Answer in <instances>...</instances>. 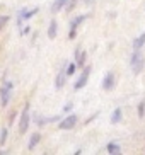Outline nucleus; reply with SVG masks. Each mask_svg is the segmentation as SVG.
Masks as SVG:
<instances>
[{"label": "nucleus", "instance_id": "nucleus-1", "mask_svg": "<svg viewBox=\"0 0 145 155\" xmlns=\"http://www.w3.org/2000/svg\"><path fill=\"white\" fill-rule=\"evenodd\" d=\"M130 67H132V70H133L135 75H138V73L143 72L145 56H143V53H142L140 50H135V53L132 55V58H130Z\"/></svg>", "mask_w": 145, "mask_h": 155}, {"label": "nucleus", "instance_id": "nucleus-2", "mask_svg": "<svg viewBox=\"0 0 145 155\" xmlns=\"http://www.w3.org/2000/svg\"><path fill=\"white\" fill-rule=\"evenodd\" d=\"M29 104L24 106V109L21 111V118H19V126H17V131L19 135H24V133L29 130V123H31V113H29Z\"/></svg>", "mask_w": 145, "mask_h": 155}, {"label": "nucleus", "instance_id": "nucleus-3", "mask_svg": "<svg viewBox=\"0 0 145 155\" xmlns=\"http://www.w3.org/2000/svg\"><path fill=\"white\" fill-rule=\"evenodd\" d=\"M12 91H14V84L12 82H5L0 89V106L5 107V106L9 104L10 97H12Z\"/></svg>", "mask_w": 145, "mask_h": 155}, {"label": "nucleus", "instance_id": "nucleus-4", "mask_svg": "<svg viewBox=\"0 0 145 155\" xmlns=\"http://www.w3.org/2000/svg\"><path fill=\"white\" fill-rule=\"evenodd\" d=\"M91 65L89 67H84L82 68V73L80 77L75 80V84H73V91H80V89H84V87L87 85V80H89V75H91Z\"/></svg>", "mask_w": 145, "mask_h": 155}, {"label": "nucleus", "instance_id": "nucleus-5", "mask_svg": "<svg viewBox=\"0 0 145 155\" xmlns=\"http://www.w3.org/2000/svg\"><path fill=\"white\" fill-rule=\"evenodd\" d=\"M89 17L87 14H82V15H79V17H75L70 22V31H68V39H75V36H77V29H79V26H80L86 19Z\"/></svg>", "mask_w": 145, "mask_h": 155}, {"label": "nucleus", "instance_id": "nucleus-6", "mask_svg": "<svg viewBox=\"0 0 145 155\" xmlns=\"http://www.w3.org/2000/svg\"><path fill=\"white\" fill-rule=\"evenodd\" d=\"M77 116L75 114H68L67 118H63L62 121H60V124H58V128L60 130H63V131H68V130H73L75 128V124H77Z\"/></svg>", "mask_w": 145, "mask_h": 155}, {"label": "nucleus", "instance_id": "nucleus-7", "mask_svg": "<svg viewBox=\"0 0 145 155\" xmlns=\"http://www.w3.org/2000/svg\"><path fill=\"white\" fill-rule=\"evenodd\" d=\"M114 85H116V77H114L113 72H108V73H106V77L103 78L101 87H103V91H104V92H111L114 89Z\"/></svg>", "mask_w": 145, "mask_h": 155}, {"label": "nucleus", "instance_id": "nucleus-8", "mask_svg": "<svg viewBox=\"0 0 145 155\" xmlns=\"http://www.w3.org/2000/svg\"><path fill=\"white\" fill-rule=\"evenodd\" d=\"M67 77H68V75H67V72H65V70L58 72V75L55 77V89H56V91H60V89L67 84Z\"/></svg>", "mask_w": 145, "mask_h": 155}, {"label": "nucleus", "instance_id": "nucleus-9", "mask_svg": "<svg viewBox=\"0 0 145 155\" xmlns=\"http://www.w3.org/2000/svg\"><path fill=\"white\" fill-rule=\"evenodd\" d=\"M56 34H58V22H56V19H51L50 26H48V38H50V39H55Z\"/></svg>", "mask_w": 145, "mask_h": 155}, {"label": "nucleus", "instance_id": "nucleus-10", "mask_svg": "<svg viewBox=\"0 0 145 155\" xmlns=\"http://www.w3.org/2000/svg\"><path fill=\"white\" fill-rule=\"evenodd\" d=\"M39 140H41V135H39V133H32L31 138H29V143H27V150H29V152L34 150V148L38 147V143H39Z\"/></svg>", "mask_w": 145, "mask_h": 155}, {"label": "nucleus", "instance_id": "nucleus-11", "mask_svg": "<svg viewBox=\"0 0 145 155\" xmlns=\"http://www.w3.org/2000/svg\"><path fill=\"white\" fill-rule=\"evenodd\" d=\"M106 150H108V153H111V155H118V153H121V147H120L116 141H109L108 147H106Z\"/></svg>", "mask_w": 145, "mask_h": 155}, {"label": "nucleus", "instance_id": "nucleus-12", "mask_svg": "<svg viewBox=\"0 0 145 155\" xmlns=\"http://www.w3.org/2000/svg\"><path fill=\"white\" fill-rule=\"evenodd\" d=\"M121 119H123V111L121 107H116L113 111V114H111V124H118Z\"/></svg>", "mask_w": 145, "mask_h": 155}, {"label": "nucleus", "instance_id": "nucleus-13", "mask_svg": "<svg viewBox=\"0 0 145 155\" xmlns=\"http://www.w3.org/2000/svg\"><path fill=\"white\" fill-rule=\"evenodd\" d=\"M67 4H68V0H55L53 5H51V10L53 12H60L63 7H67Z\"/></svg>", "mask_w": 145, "mask_h": 155}, {"label": "nucleus", "instance_id": "nucleus-14", "mask_svg": "<svg viewBox=\"0 0 145 155\" xmlns=\"http://www.w3.org/2000/svg\"><path fill=\"white\" fill-rule=\"evenodd\" d=\"M143 45H145V32L133 39V50H142V48H143Z\"/></svg>", "mask_w": 145, "mask_h": 155}, {"label": "nucleus", "instance_id": "nucleus-15", "mask_svg": "<svg viewBox=\"0 0 145 155\" xmlns=\"http://www.w3.org/2000/svg\"><path fill=\"white\" fill-rule=\"evenodd\" d=\"M86 60H87V53H86V51H80V55L75 58L77 68H84V67H86Z\"/></svg>", "mask_w": 145, "mask_h": 155}, {"label": "nucleus", "instance_id": "nucleus-16", "mask_svg": "<svg viewBox=\"0 0 145 155\" xmlns=\"http://www.w3.org/2000/svg\"><path fill=\"white\" fill-rule=\"evenodd\" d=\"M137 114H138L140 119H143V116H145V99H142L140 102H138V106H137Z\"/></svg>", "mask_w": 145, "mask_h": 155}, {"label": "nucleus", "instance_id": "nucleus-17", "mask_svg": "<svg viewBox=\"0 0 145 155\" xmlns=\"http://www.w3.org/2000/svg\"><path fill=\"white\" fill-rule=\"evenodd\" d=\"M56 119H58V116H53V118H36V123L39 126H43L45 123H55Z\"/></svg>", "mask_w": 145, "mask_h": 155}, {"label": "nucleus", "instance_id": "nucleus-18", "mask_svg": "<svg viewBox=\"0 0 145 155\" xmlns=\"http://www.w3.org/2000/svg\"><path fill=\"white\" fill-rule=\"evenodd\" d=\"M7 137H9V128H4V130L0 131V147H4V145H5Z\"/></svg>", "mask_w": 145, "mask_h": 155}, {"label": "nucleus", "instance_id": "nucleus-19", "mask_svg": "<svg viewBox=\"0 0 145 155\" xmlns=\"http://www.w3.org/2000/svg\"><path fill=\"white\" fill-rule=\"evenodd\" d=\"M75 70H77V63H75V61H72V63H68V67L65 68V72H67L68 77H72L73 73H75Z\"/></svg>", "mask_w": 145, "mask_h": 155}, {"label": "nucleus", "instance_id": "nucleus-20", "mask_svg": "<svg viewBox=\"0 0 145 155\" xmlns=\"http://www.w3.org/2000/svg\"><path fill=\"white\" fill-rule=\"evenodd\" d=\"M77 4H79V0H68V4H67V7H65V10H67V12H72V10L77 7Z\"/></svg>", "mask_w": 145, "mask_h": 155}, {"label": "nucleus", "instance_id": "nucleus-21", "mask_svg": "<svg viewBox=\"0 0 145 155\" xmlns=\"http://www.w3.org/2000/svg\"><path fill=\"white\" fill-rule=\"evenodd\" d=\"M9 19H10L9 15H4V14L0 15V31H2V29H4L7 24H9Z\"/></svg>", "mask_w": 145, "mask_h": 155}, {"label": "nucleus", "instance_id": "nucleus-22", "mask_svg": "<svg viewBox=\"0 0 145 155\" xmlns=\"http://www.w3.org/2000/svg\"><path fill=\"white\" fill-rule=\"evenodd\" d=\"M72 109H73V104H72V102H68V104L65 106L63 109H62V113H70Z\"/></svg>", "mask_w": 145, "mask_h": 155}, {"label": "nucleus", "instance_id": "nucleus-23", "mask_svg": "<svg viewBox=\"0 0 145 155\" xmlns=\"http://www.w3.org/2000/svg\"><path fill=\"white\" fill-rule=\"evenodd\" d=\"M94 0H84V4H92Z\"/></svg>", "mask_w": 145, "mask_h": 155}]
</instances>
